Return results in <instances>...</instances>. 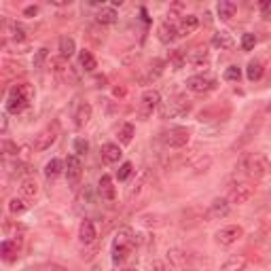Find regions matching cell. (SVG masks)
Listing matches in <instances>:
<instances>
[{"label": "cell", "mask_w": 271, "mask_h": 271, "mask_svg": "<svg viewBox=\"0 0 271 271\" xmlns=\"http://www.w3.org/2000/svg\"><path fill=\"white\" fill-rule=\"evenodd\" d=\"M136 246V235L130 227H121L117 231V235L112 239V263L119 265L127 259V254H130Z\"/></svg>", "instance_id": "obj_1"}, {"label": "cell", "mask_w": 271, "mask_h": 271, "mask_svg": "<svg viewBox=\"0 0 271 271\" xmlns=\"http://www.w3.org/2000/svg\"><path fill=\"white\" fill-rule=\"evenodd\" d=\"M140 223L144 227H161L163 225V216H159V214H142Z\"/></svg>", "instance_id": "obj_33"}, {"label": "cell", "mask_w": 271, "mask_h": 271, "mask_svg": "<svg viewBox=\"0 0 271 271\" xmlns=\"http://www.w3.org/2000/svg\"><path fill=\"white\" fill-rule=\"evenodd\" d=\"M9 130V119H7V114H3V134H7Z\"/></svg>", "instance_id": "obj_46"}, {"label": "cell", "mask_w": 271, "mask_h": 271, "mask_svg": "<svg viewBox=\"0 0 271 271\" xmlns=\"http://www.w3.org/2000/svg\"><path fill=\"white\" fill-rule=\"evenodd\" d=\"M189 130H185V127H172L170 132H163L161 134V142L165 146H170V148H183L189 144Z\"/></svg>", "instance_id": "obj_6"}, {"label": "cell", "mask_w": 271, "mask_h": 271, "mask_svg": "<svg viewBox=\"0 0 271 271\" xmlns=\"http://www.w3.org/2000/svg\"><path fill=\"white\" fill-rule=\"evenodd\" d=\"M239 165L244 167V170H248V174L254 176V178H265V176L271 174V161L261 153H254V155L244 157Z\"/></svg>", "instance_id": "obj_3"}, {"label": "cell", "mask_w": 271, "mask_h": 271, "mask_svg": "<svg viewBox=\"0 0 271 271\" xmlns=\"http://www.w3.org/2000/svg\"><path fill=\"white\" fill-rule=\"evenodd\" d=\"M176 36H178V30H176L174 23L165 21V23L159 25V38H161V43H172Z\"/></svg>", "instance_id": "obj_25"}, {"label": "cell", "mask_w": 271, "mask_h": 271, "mask_svg": "<svg viewBox=\"0 0 271 271\" xmlns=\"http://www.w3.org/2000/svg\"><path fill=\"white\" fill-rule=\"evenodd\" d=\"M72 146H74V155H79V157H83V155H87L89 150V142L85 138H76L72 142Z\"/></svg>", "instance_id": "obj_35"}, {"label": "cell", "mask_w": 271, "mask_h": 271, "mask_svg": "<svg viewBox=\"0 0 271 271\" xmlns=\"http://www.w3.org/2000/svg\"><path fill=\"white\" fill-rule=\"evenodd\" d=\"M74 51H76L74 38H70V36H62V38H59V55L68 59V57L74 55Z\"/></svg>", "instance_id": "obj_26"}, {"label": "cell", "mask_w": 271, "mask_h": 271, "mask_svg": "<svg viewBox=\"0 0 271 271\" xmlns=\"http://www.w3.org/2000/svg\"><path fill=\"white\" fill-rule=\"evenodd\" d=\"M55 132L53 130H51V127H49V130H43L41 134H38L36 136V140H34V148L36 150H47V148H51V144H53V142H55Z\"/></svg>", "instance_id": "obj_16"}, {"label": "cell", "mask_w": 271, "mask_h": 271, "mask_svg": "<svg viewBox=\"0 0 271 271\" xmlns=\"http://www.w3.org/2000/svg\"><path fill=\"white\" fill-rule=\"evenodd\" d=\"M159 102H161L159 92H155V89H148V92H144V94H142V98H140L138 117H140L142 121H148V117L155 112V108L159 106Z\"/></svg>", "instance_id": "obj_4"}, {"label": "cell", "mask_w": 271, "mask_h": 271, "mask_svg": "<svg viewBox=\"0 0 271 271\" xmlns=\"http://www.w3.org/2000/svg\"><path fill=\"white\" fill-rule=\"evenodd\" d=\"M64 163L59 161V159H51L47 165H45V176H47V180H55L64 170Z\"/></svg>", "instance_id": "obj_31"}, {"label": "cell", "mask_w": 271, "mask_h": 271, "mask_svg": "<svg viewBox=\"0 0 271 271\" xmlns=\"http://www.w3.org/2000/svg\"><path fill=\"white\" fill-rule=\"evenodd\" d=\"M210 165H212V157H210V155H201V157H197L195 161L189 165V170H191L193 176H197V174H203Z\"/></svg>", "instance_id": "obj_24"}, {"label": "cell", "mask_w": 271, "mask_h": 271, "mask_svg": "<svg viewBox=\"0 0 271 271\" xmlns=\"http://www.w3.org/2000/svg\"><path fill=\"white\" fill-rule=\"evenodd\" d=\"M3 150H5L7 157H17V155H19L17 144H15V142H11V140H3Z\"/></svg>", "instance_id": "obj_38"}, {"label": "cell", "mask_w": 271, "mask_h": 271, "mask_svg": "<svg viewBox=\"0 0 271 271\" xmlns=\"http://www.w3.org/2000/svg\"><path fill=\"white\" fill-rule=\"evenodd\" d=\"M246 267V256L244 254H231L223 263V271H242Z\"/></svg>", "instance_id": "obj_22"}, {"label": "cell", "mask_w": 271, "mask_h": 271, "mask_svg": "<svg viewBox=\"0 0 271 271\" xmlns=\"http://www.w3.org/2000/svg\"><path fill=\"white\" fill-rule=\"evenodd\" d=\"M265 68H263V64L259 59H250L248 62V68H246V76H248V81H259L261 76H263Z\"/></svg>", "instance_id": "obj_27"}, {"label": "cell", "mask_w": 271, "mask_h": 271, "mask_svg": "<svg viewBox=\"0 0 271 271\" xmlns=\"http://www.w3.org/2000/svg\"><path fill=\"white\" fill-rule=\"evenodd\" d=\"M98 237V231H96V225L92 221H83L81 227H79V242L83 246H89V244H94Z\"/></svg>", "instance_id": "obj_13"}, {"label": "cell", "mask_w": 271, "mask_h": 271, "mask_svg": "<svg viewBox=\"0 0 271 271\" xmlns=\"http://www.w3.org/2000/svg\"><path fill=\"white\" fill-rule=\"evenodd\" d=\"M256 45V36L254 34H244L242 36V49L244 51H252Z\"/></svg>", "instance_id": "obj_42"}, {"label": "cell", "mask_w": 271, "mask_h": 271, "mask_svg": "<svg viewBox=\"0 0 271 271\" xmlns=\"http://www.w3.org/2000/svg\"><path fill=\"white\" fill-rule=\"evenodd\" d=\"M153 271H167V269H165V265H163V263L155 261V263H153Z\"/></svg>", "instance_id": "obj_44"}, {"label": "cell", "mask_w": 271, "mask_h": 271, "mask_svg": "<svg viewBox=\"0 0 271 271\" xmlns=\"http://www.w3.org/2000/svg\"><path fill=\"white\" fill-rule=\"evenodd\" d=\"M34 98V89L28 85V83H19L15 85L9 92V98H7V110L13 112V114H19L23 112L25 108L30 106V102Z\"/></svg>", "instance_id": "obj_2"}, {"label": "cell", "mask_w": 271, "mask_h": 271, "mask_svg": "<svg viewBox=\"0 0 271 271\" xmlns=\"http://www.w3.org/2000/svg\"><path fill=\"white\" fill-rule=\"evenodd\" d=\"M55 7H66V5H70V0H51Z\"/></svg>", "instance_id": "obj_45"}, {"label": "cell", "mask_w": 271, "mask_h": 271, "mask_svg": "<svg viewBox=\"0 0 271 271\" xmlns=\"http://www.w3.org/2000/svg\"><path fill=\"white\" fill-rule=\"evenodd\" d=\"M161 72H163V62H161V59H155L150 66H148L146 76L142 79V83H150V81H155V79H159Z\"/></svg>", "instance_id": "obj_29"}, {"label": "cell", "mask_w": 271, "mask_h": 271, "mask_svg": "<svg viewBox=\"0 0 271 271\" xmlns=\"http://www.w3.org/2000/svg\"><path fill=\"white\" fill-rule=\"evenodd\" d=\"M45 59H47V49L45 47H41L36 51V55H34V59H32V66L34 68H43V64H45Z\"/></svg>", "instance_id": "obj_41"}, {"label": "cell", "mask_w": 271, "mask_h": 271, "mask_svg": "<svg viewBox=\"0 0 271 271\" xmlns=\"http://www.w3.org/2000/svg\"><path fill=\"white\" fill-rule=\"evenodd\" d=\"M100 153H102V159H104L106 163H117L121 159V155H123V150L119 148V144H112V142H108V144L102 146Z\"/></svg>", "instance_id": "obj_17"}, {"label": "cell", "mask_w": 271, "mask_h": 271, "mask_svg": "<svg viewBox=\"0 0 271 271\" xmlns=\"http://www.w3.org/2000/svg\"><path fill=\"white\" fill-rule=\"evenodd\" d=\"M242 237H244V229L239 225H229V227H223L221 231H216V244L223 248L233 246V244Z\"/></svg>", "instance_id": "obj_8"}, {"label": "cell", "mask_w": 271, "mask_h": 271, "mask_svg": "<svg viewBox=\"0 0 271 271\" xmlns=\"http://www.w3.org/2000/svg\"><path fill=\"white\" fill-rule=\"evenodd\" d=\"M49 271H68V269H64V267H59V265H51Z\"/></svg>", "instance_id": "obj_47"}, {"label": "cell", "mask_w": 271, "mask_h": 271, "mask_svg": "<svg viewBox=\"0 0 271 271\" xmlns=\"http://www.w3.org/2000/svg\"><path fill=\"white\" fill-rule=\"evenodd\" d=\"M199 28V19L195 15H183V19H180V23L176 25V30H178V36H189L193 34Z\"/></svg>", "instance_id": "obj_14"}, {"label": "cell", "mask_w": 271, "mask_h": 271, "mask_svg": "<svg viewBox=\"0 0 271 271\" xmlns=\"http://www.w3.org/2000/svg\"><path fill=\"white\" fill-rule=\"evenodd\" d=\"M94 271H100V267H94Z\"/></svg>", "instance_id": "obj_48"}, {"label": "cell", "mask_w": 271, "mask_h": 271, "mask_svg": "<svg viewBox=\"0 0 271 271\" xmlns=\"http://www.w3.org/2000/svg\"><path fill=\"white\" fill-rule=\"evenodd\" d=\"M19 193L23 199H34L38 195V185L34 178H23L21 180V187H19Z\"/></svg>", "instance_id": "obj_21"}, {"label": "cell", "mask_w": 271, "mask_h": 271, "mask_svg": "<svg viewBox=\"0 0 271 271\" xmlns=\"http://www.w3.org/2000/svg\"><path fill=\"white\" fill-rule=\"evenodd\" d=\"M9 32H11V38H15L17 43H21L23 38H25L23 28H21V25H17V23H9Z\"/></svg>", "instance_id": "obj_40"}, {"label": "cell", "mask_w": 271, "mask_h": 271, "mask_svg": "<svg viewBox=\"0 0 271 271\" xmlns=\"http://www.w3.org/2000/svg\"><path fill=\"white\" fill-rule=\"evenodd\" d=\"M79 62H81V66H83L85 72H94L96 66H98V62H96V57L92 55V51H87V49H83L81 53H79Z\"/></svg>", "instance_id": "obj_28"}, {"label": "cell", "mask_w": 271, "mask_h": 271, "mask_svg": "<svg viewBox=\"0 0 271 271\" xmlns=\"http://www.w3.org/2000/svg\"><path fill=\"white\" fill-rule=\"evenodd\" d=\"M125 271H136V269H125Z\"/></svg>", "instance_id": "obj_49"}, {"label": "cell", "mask_w": 271, "mask_h": 271, "mask_svg": "<svg viewBox=\"0 0 271 271\" xmlns=\"http://www.w3.org/2000/svg\"><path fill=\"white\" fill-rule=\"evenodd\" d=\"M191 110V102L185 98H176L165 102L161 106V117L163 119H178V117H185V114Z\"/></svg>", "instance_id": "obj_5"}, {"label": "cell", "mask_w": 271, "mask_h": 271, "mask_svg": "<svg viewBox=\"0 0 271 271\" xmlns=\"http://www.w3.org/2000/svg\"><path fill=\"white\" fill-rule=\"evenodd\" d=\"M212 47L214 49H221V51H229L231 47H233V38H231L229 32H216L212 34Z\"/></svg>", "instance_id": "obj_19"}, {"label": "cell", "mask_w": 271, "mask_h": 271, "mask_svg": "<svg viewBox=\"0 0 271 271\" xmlns=\"http://www.w3.org/2000/svg\"><path fill=\"white\" fill-rule=\"evenodd\" d=\"M167 261L176 269H187L191 267V254L180 248H172V250H167Z\"/></svg>", "instance_id": "obj_11"}, {"label": "cell", "mask_w": 271, "mask_h": 271, "mask_svg": "<svg viewBox=\"0 0 271 271\" xmlns=\"http://www.w3.org/2000/svg\"><path fill=\"white\" fill-rule=\"evenodd\" d=\"M89 119H92V104H89V102H81L74 110V125L81 130V127H85L89 123Z\"/></svg>", "instance_id": "obj_15"}, {"label": "cell", "mask_w": 271, "mask_h": 271, "mask_svg": "<svg viewBox=\"0 0 271 271\" xmlns=\"http://www.w3.org/2000/svg\"><path fill=\"white\" fill-rule=\"evenodd\" d=\"M36 13H38V7H36V5H32V7H25V9H23V15H25V17H34Z\"/></svg>", "instance_id": "obj_43"}, {"label": "cell", "mask_w": 271, "mask_h": 271, "mask_svg": "<svg viewBox=\"0 0 271 271\" xmlns=\"http://www.w3.org/2000/svg\"><path fill=\"white\" fill-rule=\"evenodd\" d=\"M17 248H19V239H5L3 246H0V252H3L5 261H11L13 254H17Z\"/></svg>", "instance_id": "obj_30"}, {"label": "cell", "mask_w": 271, "mask_h": 271, "mask_svg": "<svg viewBox=\"0 0 271 271\" xmlns=\"http://www.w3.org/2000/svg\"><path fill=\"white\" fill-rule=\"evenodd\" d=\"M70 66H68V64H66V57H53V59H51V70H53V72H66Z\"/></svg>", "instance_id": "obj_36"}, {"label": "cell", "mask_w": 271, "mask_h": 271, "mask_svg": "<svg viewBox=\"0 0 271 271\" xmlns=\"http://www.w3.org/2000/svg\"><path fill=\"white\" fill-rule=\"evenodd\" d=\"M216 13H218V17H221L223 21H229V19L235 17L237 7H235V3H231V0H221L218 7H216Z\"/></svg>", "instance_id": "obj_18"}, {"label": "cell", "mask_w": 271, "mask_h": 271, "mask_svg": "<svg viewBox=\"0 0 271 271\" xmlns=\"http://www.w3.org/2000/svg\"><path fill=\"white\" fill-rule=\"evenodd\" d=\"M269 110H271V104H269Z\"/></svg>", "instance_id": "obj_50"}, {"label": "cell", "mask_w": 271, "mask_h": 271, "mask_svg": "<svg viewBox=\"0 0 271 271\" xmlns=\"http://www.w3.org/2000/svg\"><path fill=\"white\" fill-rule=\"evenodd\" d=\"M117 11H114L112 7H102L98 13H96V21L102 23V25H108V23H114L117 21Z\"/></svg>", "instance_id": "obj_23"}, {"label": "cell", "mask_w": 271, "mask_h": 271, "mask_svg": "<svg viewBox=\"0 0 271 271\" xmlns=\"http://www.w3.org/2000/svg\"><path fill=\"white\" fill-rule=\"evenodd\" d=\"M216 87L214 79H208V76H191L187 79V89L193 94H208Z\"/></svg>", "instance_id": "obj_10"}, {"label": "cell", "mask_w": 271, "mask_h": 271, "mask_svg": "<svg viewBox=\"0 0 271 271\" xmlns=\"http://www.w3.org/2000/svg\"><path fill=\"white\" fill-rule=\"evenodd\" d=\"M100 195H102V199H106V201H112L114 195H117V191H114V185H112V178L110 176H102L100 178Z\"/></svg>", "instance_id": "obj_20"}, {"label": "cell", "mask_w": 271, "mask_h": 271, "mask_svg": "<svg viewBox=\"0 0 271 271\" xmlns=\"http://www.w3.org/2000/svg\"><path fill=\"white\" fill-rule=\"evenodd\" d=\"M225 81H233V83H237L239 79H242V68L239 66H229L227 70H225Z\"/></svg>", "instance_id": "obj_37"}, {"label": "cell", "mask_w": 271, "mask_h": 271, "mask_svg": "<svg viewBox=\"0 0 271 271\" xmlns=\"http://www.w3.org/2000/svg\"><path fill=\"white\" fill-rule=\"evenodd\" d=\"M64 174H66V180H68V185H70L72 189L79 187L81 176H83V163H81V157H79V155H68V159H66V170H64Z\"/></svg>", "instance_id": "obj_7"}, {"label": "cell", "mask_w": 271, "mask_h": 271, "mask_svg": "<svg viewBox=\"0 0 271 271\" xmlns=\"http://www.w3.org/2000/svg\"><path fill=\"white\" fill-rule=\"evenodd\" d=\"M134 125L132 123H123L121 130H119V142L121 144H130V142L134 140Z\"/></svg>", "instance_id": "obj_32"}, {"label": "cell", "mask_w": 271, "mask_h": 271, "mask_svg": "<svg viewBox=\"0 0 271 271\" xmlns=\"http://www.w3.org/2000/svg\"><path fill=\"white\" fill-rule=\"evenodd\" d=\"M25 208H28V203H25L23 197H13L9 201V212L11 214H21V212H25Z\"/></svg>", "instance_id": "obj_34"}, {"label": "cell", "mask_w": 271, "mask_h": 271, "mask_svg": "<svg viewBox=\"0 0 271 271\" xmlns=\"http://www.w3.org/2000/svg\"><path fill=\"white\" fill-rule=\"evenodd\" d=\"M132 172H134V165H132L130 161H125V163L119 167V170H117V178H119V180H127V178L132 176Z\"/></svg>", "instance_id": "obj_39"}, {"label": "cell", "mask_w": 271, "mask_h": 271, "mask_svg": "<svg viewBox=\"0 0 271 271\" xmlns=\"http://www.w3.org/2000/svg\"><path fill=\"white\" fill-rule=\"evenodd\" d=\"M252 195H254V187L248 185V183H239V185H235L233 189H231L227 201L233 203V205H244V203L250 201Z\"/></svg>", "instance_id": "obj_9"}, {"label": "cell", "mask_w": 271, "mask_h": 271, "mask_svg": "<svg viewBox=\"0 0 271 271\" xmlns=\"http://www.w3.org/2000/svg\"><path fill=\"white\" fill-rule=\"evenodd\" d=\"M231 210V203L223 197H218L210 203V210H208V218H214V221H221V218H225Z\"/></svg>", "instance_id": "obj_12"}]
</instances>
